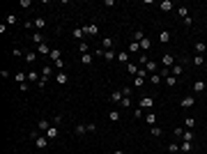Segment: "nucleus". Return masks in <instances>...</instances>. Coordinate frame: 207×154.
Returning a JSON list of instances; mask_svg holds the SVG:
<instances>
[{
    "mask_svg": "<svg viewBox=\"0 0 207 154\" xmlns=\"http://www.w3.org/2000/svg\"><path fill=\"white\" fill-rule=\"evenodd\" d=\"M30 136L35 138V145H37L39 149H44V147L48 145V138H46V136H39V134H30Z\"/></svg>",
    "mask_w": 207,
    "mask_h": 154,
    "instance_id": "1",
    "label": "nucleus"
},
{
    "mask_svg": "<svg viewBox=\"0 0 207 154\" xmlns=\"http://www.w3.org/2000/svg\"><path fill=\"white\" fill-rule=\"evenodd\" d=\"M161 65H163L166 69H173V65H175V58H173L170 53H163V58H161Z\"/></svg>",
    "mask_w": 207,
    "mask_h": 154,
    "instance_id": "2",
    "label": "nucleus"
},
{
    "mask_svg": "<svg viewBox=\"0 0 207 154\" xmlns=\"http://www.w3.org/2000/svg\"><path fill=\"white\" fill-rule=\"evenodd\" d=\"M180 152H184V154H191V152H193V143H189V140H182V145H180Z\"/></svg>",
    "mask_w": 207,
    "mask_h": 154,
    "instance_id": "3",
    "label": "nucleus"
},
{
    "mask_svg": "<svg viewBox=\"0 0 207 154\" xmlns=\"http://www.w3.org/2000/svg\"><path fill=\"white\" fill-rule=\"evenodd\" d=\"M55 83H58V85H67V83H69L67 74H65V72H58V76H55Z\"/></svg>",
    "mask_w": 207,
    "mask_h": 154,
    "instance_id": "4",
    "label": "nucleus"
},
{
    "mask_svg": "<svg viewBox=\"0 0 207 154\" xmlns=\"http://www.w3.org/2000/svg\"><path fill=\"white\" fill-rule=\"evenodd\" d=\"M154 106V99L150 97H140V108H152Z\"/></svg>",
    "mask_w": 207,
    "mask_h": 154,
    "instance_id": "5",
    "label": "nucleus"
},
{
    "mask_svg": "<svg viewBox=\"0 0 207 154\" xmlns=\"http://www.w3.org/2000/svg\"><path fill=\"white\" fill-rule=\"evenodd\" d=\"M101 48L103 51H111V48H113V39H111V37H103L101 39Z\"/></svg>",
    "mask_w": 207,
    "mask_h": 154,
    "instance_id": "6",
    "label": "nucleus"
},
{
    "mask_svg": "<svg viewBox=\"0 0 207 154\" xmlns=\"http://www.w3.org/2000/svg\"><path fill=\"white\" fill-rule=\"evenodd\" d=\"M92 60H94V53H83V55H81L83 65H92Z\"/></svg>",
    "mask_w": 207,
    "mask_h": 154,
    "instance_id": "7",
    "label": "nucleus"
},
{
    "mask_svg": "<svg viewBox=\"0 0 207 154\" xmlns=\"http://www.w3.org/2000/svg\"><path fill=\"white\" fill-rule=\"evenodd\" d=\"M207 51V44H202V41H196V55H205Z\"/></svg>",
    "mask_w": 207,
    "mask_h": 154,
    "instance_id": "8",
    "label": "nucleus"
},
{
    "mask_svg": "<svg viewBox=\"0 0 207 154\" xmlns=\"http://www.w3.org/2000/svg\"><path fill=\"white\" fill-rule=\"evenodd\" d=\"M51 51H53V48H48L46 44H39V46H37V53H39V55H46V53L51 55Z\"/></svg>",
    "mask_w": 207,
    "mask_h": 154,
    "instance_id": "9",
    "label": "nucleus"
},
{
    "mask_svg": "<svg viewBox=\"0 0 207 154\" xmlns=\"http://www.w3.org/2000/svg\"><path fill=\"white\" fill-rule=\"evenodd\" d=\"M51 127H53V124L46 122V120H39V124H37V129H39V131H48Z\"/></svg>",
    "mask_w": 207,
    "mask_h": 154,
    "instance_id": "10",
    "label": "nucleus"
},
{
    "mask_svg": "<svg viewBox=\"0 0 207 154\" xmlns=\"http://www.w3.org/2000/svg\"><path fill=\"white\" fill-rule=\"evenodd\" d=\"M72 35H74V37H76V39H78V41H81V39H83V37H85V28H74V32H72Z\"/></svg>",
    "mask_w": 207,
    "mask_h": 154,
    "instance_id": "11",
    "label": "nucleus"
},
{
    "mask_svg": "<svg viewBox=\"0 0 207 154\" xmlns=\"http://www.w3.org/2000/svg\"><path fill=\"white\" fill-rule=\"evenodd\" d=\"M193 103H196V99H193V97H184V99H182V108H191Z\"/></svg>",
    "mask_w": 207,
    "mask_h": 154,
    "instance_id": "12",
    "label": "nucleus"
},
{
    "mask_svg": "<svg viewBox=\"0 0 207 154\" xmlns=\"http://www.w3.org/2000/svg\"><path fill=\"white\" fill-rule=\"evenodd\" d=\"M159 41H161V44H168V41H170V32H168V30H163V32L159 35Z\"/></svg>",
    "mask_w": 207,
    "mask_h": 154,
    "instance_id": "13",
    "label": "nucleus"
},
{
    "mask_svg": "<svg viewBox=\"0 0 207 154\" xmlns=\"http://www.w3.org/2000/svg\"><path fill=\"white\" fill-rule=\"evenodd\" d=\"M122 99H124V97H122V92H118V90H115V92L111 94V101H113V103H120Z\"/></svg>",
    "mask_w": 207,
    "mask_h": 154,
    "instance_id": "14",
    "label": "nucleus"
},
{
    "mask_svg": "<svg viewBox=\"0 0 207 154\" xmlns=\"http://www.w3.org/2000/svg\"><path fill=\"white\" fill-rule=\"evenodd\" d=\"M145 72H152V74H154V72H156V62L147 60V62H145Z\"/></svg>",
    "mask_w": 207,
    "mask_h": 154,
    "instance_id": "15",
    "label": "nucleus"
},
{
    "mask_svg": "<svg viewBox=\"0 0 207 154\" xmlns=\"http://www.w3.org/2000/svg\"><path fill=\"white\" fill-rule=\"evenodd\" d=\"M205 90V81H196L193 83V92H202Z\"/></svg>",
    "mask_w": 207,
    "mask_h": 154,
    "instance_id": "16",
    "label": "nucleus"
},
{
    "mask_svg": "<svg viewBox=\"0 0 207 154\" xmlns=\"http://www.w3.org/2000/svg\"><path fill=\"white\" fill-rule=\"evenodd\" d=\"M127 69H129V74H131V76H138V72H140V69L136 67L134 62H129V65H127Z\"/></svg>",
    "mask_w": 207,
    "mask_h": 154,
    "instance_id": "17",
    "label": "nucleus"
},
{
    "mask_svg": "<svg viewBox=\"0 0 207 154\" xmlns=\"http://www.w3.org/2000/svg\"><path fill=\"white\" fill-rule=\"evenodd\" d=\"M163 81H166V85H168V87H173V85H175V83H177V78L173 76V74H168V76H166Z\"/></svg>",
    "mask_w": 207,
    "mask_h": 154,
    "instance_id": "18",
    "label": "nucleus"
},
{
    "mask_svg": "<svg viewBox=\"0 0 207 154\" xmlns=\"http://www.w3.org/2000/svg\"><path fill=\"white\" fill-rule=\"evenodd\" d=\"M145 122L150 124V127H154V122H156V115H154V113H147V115H145Z\"/></svg>",
    "mask_w": 207,
    "mask_h": 154,
    "instance_id": "19",
    "label": "nucleus"
},
{
    "mask_svg": "<svg viewBox=\"0 0 207 154\" xmlns=\"http://www.w3.org/2000/svg\"><path fill=\"white\" fill-rule=\"evenodd\" d=\"M182 72H184V67H182V65H177V62H175V65H173V76L177 78V76H180Z\"/></svg>",
    "mask_w": 207,
    "mask_h": 154,
    "instance_id": "20",
    "label": "nucleus"
},
{
    "mask_svg": "<svg viewBox=\"0 0 207 154\" xmlns=\"http://www.w3.org/2000/svg\"><path fill=\"white\" fill-rule=\"evenodd\" d=\"M140 48H143V51H150V48H152V41L147 39V37H145V39L140 41Z\"/></svg>",
    "mask_w": 207,
    "mask_h": 154,
    "instance_id": "21",
    "label": "nucleus"
},
{
    "mask_svg": "<svg viewBox=\"0 0 207 154\" xmlns=\"http://www.w3.org/2000/svg\"><path fill=\"white\" fill-rule=\"evenodd\" d=\"M143 39H145V32H143V30H136V32H134V41H138V44H140Z\"/></svg>",
    "mask_w": 207,
    "mask_h": 154,
    "instance_id": "22",
    "label": "nucleus"
},
{
    "mask_svg": "<svg viewBox=\"0 0 207 154\" xmlns=\"http://www.w3.org/2000/svg\"><path fill=\"white\" fill-rule=\"evenodd\" d=\"M78 51H81V53H90V46H88V41H78Z\"/></svg>",
    "mask_w": 207,
    "mask_h": 154,
    "instance_id": "23",
    "label": "nucleus"
},
{
    "mask_svg": "<svg viewBox=\"0 0 207 154\" xmlns=\"http://www.w3.org/2000/svg\"><path fill=\"white\" fill-rule=\"evenodd\" d=\"M74 131H76V136H83L85 131H88V127H85V124H76V129H74Z\"/></svg>",
    "mask_w": 207,
    "mask_h": 154,
    "instance_id": "24",
    "label": "nucleus"
},
{
    "mask_svg": "<svg viewBox=\"0 0 207 154\" xmlns=\"http://www.w3.org/2000/svg\"><path fill=\"white\" fill-rule=\"evenodd\" d=\"M182 140H189V143L193 140V131H191V129H184V136H182Z\"/></svg>",
    "mask_w": 207,
    "mask_h": 154,
    "instance_id": "25",
    "label": "nucleus"
},
{
    "mask_svg": "<svg viewBox=\"0 0 207 154\" xmlns=\"http://www.w3.org/2000/svg\"><path fill=\"white\" fill-rule=\"evenodd\" d=\"M32 41H35L37 46H39V44H44V37H41V32H35V35H32Z\"/></svg>",
    "mask_w": 207,
    "mask_h": 154,
    "instance_id": "26",
    "label": "nucleus"
},
{
    "mask_svg": "<svg viewBox=\"0 0 207 154\" xmlns=\"http://www.w3.org/2000/svg\"><path fill=\"white\" fill-rule=\"evenodd\" d=\"M55 136H58V127L53 124V127H51V129L46 131V138H55Z\"/></svg>",
    "mask_w": 207,
    "mask_h": 154,
    "instance_id": "27",
    "label": "nucleus"
},
{
    "mask_svg": "<svg viewBox=\"0 0 207 154\" xmlns=\"http://www.w3.org/2000/svg\"><path fill=\"white\" fill-rule=\"evenodd\" d=\"M97 32H99L97 26H85V35H97Z\"/></svg>",
    "mask_w": 207,
    "mask_h": 154,
    "instance_id": "28",
    "label": "nucleus"
},
{
    "mask_svg": "<svg viewBox=\"0 0 207 154\" xmlns=\"http://www.w3.org/2000/svg\"><path fill=\"white\" fill-rule=\"evenodd\" d=\"M140 51V44H138V41H131V44H129V53H138Z\"/></svg>",
    "mask_w": 207,
    "mask_h": 154,
    "instance_id": "29",
    "label": "nucleus"
},
{
    "mask_svg": "<svg viewBox=\"0 0 207 154\" xmlns=\"http://www.w3.org/2000/svg\"><path fill=\"white\" fill-rule=\"evenodd\" d=\"M193 124H196L193 117H184V129H193Z\"/></svg>",
    "mask_w": 207,
    "mask_h": 154,
    "instance_id": "30",
    "label": "nucleus"
},
{
    "mask_svg": "<svg viewBox=\"0 0 207 154\" xmlns=\"http://www.w3.org/2000/svg\"><path fill=\"white\" fill-rule=\"evenodd\" d=\"M170 7H173L170 0H163V2H161V12H170Z\"/></svg>",
    "mask_w": 207,
    "mask_h": 154,
    "instance_id": "31",
    "label": "nucleus"
},
{
    "mask_svg": "<svg viewBox=\"0 0 207 154\" xmlns=\"http://www.w3.org/2000/svg\"><path fill=\"white\" fill-rule=\"evenodd\" d=\"M177 14H180L182 19H189V9H186V7H177Z\"/></svg>",
    "mask_w": 207,
    "mask_h": 154,
    "instance_id": "32",
    "label": "nucleus"
},
{
    "mask_svg": "<svg viewBox=\"0 0 207 154\" xmlns=\"http://www.w3.org/2000/svg\"><path fill=\"white\" fill-rule=\"evenodd\" d=\"M118 60H120V62H127V60H129V53H127V51L118 53ZM127 65H129V62H127Z\"/></svg>",
    "mask_w": 207,
    "mask_h": 154,
    "instance_id": "33",
    "label": "nucleus"
},
{
    "mask_svg": "<svg viewBox=\"0 0 207 154\" xmlns=\"http://www.w3.org/2000/svg\"><path fill=\"white\" fill-rule=\"evenodd\" d=\"M161 81H163V76H161V74H152V85H159Z\"/></svg>",
    "mask_w": 207,
    "mask_h": 154,
    "instance_id": "34",
    "label": "nucleus"
},
{
    "mask_svg": "<svg viewBox=\"0 0 207 154\" xmlns=\"http://www.w3.org/2000/svg\"><path fill=\"white\" fill-rule=\"evenodd\" d=\"M108 120H111V122H118V120H120V113H118V110H111V113H108Z\"/></svg>",
    "mask_w": 207,
    "mask_h": 154,
    "instance_id": "35",
    "label": "nucleus"
},
{
    "mask_svg": "<svg viewBox=\"0 0 207 154\" xmlns=\"http://www.w3.org/2000/svg\"><path fill=\"white\" fill-rule=\"evenodd\" d=\"M46 81H48V78H46V76H41V78H39V81H37V83H35V85H37V87H41V90H44V87H46Z\"/></svg>",
    "mask_w": 207,
    "mask_h": 154,
    "instance_id": "36",
    "label": "nucleus"
},
{
    "mask_svg": "<svg viewBox=\"0 0 207 154\" xmlns=\"http://www.w3.org/2000/svg\"><path fill=\"white\" fill-rule=\"evenodd\" d=\"M51 74H53V69H51V65H46V67H44V69H41V76H51Z\"/></svg>",
    "mask_w": 207,
    "mask_h": 154,
    "instance_id": "37",
    "label": "nucleus"
},
{
    "mask_svg": "<svg viewBox=\"0 0 207 154\" xmlns=\"http://www.w3.org/2000/svg\"><path fill=\"white\" fill-rule=\"evenodd\" d=\"M44 26H46V21L41 19V16H39V19H35V28H39V30H41Z\"/></svg>",
    "mask_w": 207,
    "mask_h": 154,
    "instance_id": "38",
    "label": "nucleus"
},
{
    "mask_svg": "<svg viewBox=\"0 0 207 154\" xmlns=\"http://www.w3.org/2000/svg\"><path fill=\"white\" fill-rule=\"evenodd\" d=\"M202 62H205V55H196L193 58V65H196V67H200Z\"/></svg>",
    "mask_w": 207,
    "mask_h": 154,
    "instance_id": "39",
    "label": "nucleus"
},
{
    "mask_svg": "<svg viewBox=\"0 0 207 154\" xmlns=\"http://www.w3.org/2000/svg\"><path fill=\"white\" fill-rule=\"evenodd\" d=\"M39 78H41V76H39L37 72H30V74H28V81H35V83H37Z\"/></svg>",
    "mask_w": 207,
    "mask_h": 154,
    "instance_id": "40",
    "label": "nucleus"
},
{
    "mask_svg": "<svg viewBox=\"0 0 207 154\" xmlns=\"http://www.w3.org/2000/svg\"><path fill=\"white\" fill-rule=\"evenodd\" d=\"M51 60H53V62L60 60V51H58V48H53V51H51Z\"/></svg>",
    "mask_w": 207,
    "mask_h": 154,
    "instance_id": "41",
    "label": "nucleus"
},
{
    "mask_svg": "<svg viewBox=\"0 0 207 154\" xmlns=\"http://www.w3.org/2000/svg\"><path fill=\"white\" fill-rule=\"evenodd\" d=\"M35 60H37V53H26V62H30V65H32Z\"/></svg>",
    "mask_w": 207,
    "mask_h": 154,
    "instance_id": "42",
    "label": "nucleus"
},
{
    "mask_svg": "<svg viewBox=\"0 0 207 154\" xmlns=\"http://www.w3.org/2000/svg\"><path fill=\"white\" fill-rule=\"evenodd\" d=\"M120 92H122V97H127V99H129V97H131V87H122Z\"/></svg>",
    "mask_w": 207,
    "mask_h": 154,
    "instance_id": "43",
    "label": "nucleus"
},
{
    "mask_svg": "<svg viewBox=\"0 0 207 154\" xmlns=\"http://www.w3.org/2000/svg\"><path fill=\"white\" fill-rule=\"evenodd\" d=\"M161 134H163V131H161V129L159 127H152V136H154V138H159V136Z\"/></svg>",
    "mask_w": 207,
    "mask_h": 154,
    "instance_id": "44",
    "label": "nucleus"
},
{
    "mask_svg": "<svg viewBox=\"0 0 207 154\" xmlns=\"http://www.w3.org/2000/svg\"><path fill=\"white\" fill-rule=\"evenodd\" d=\"M173 134H175V136H177V138H182V136H184V129H182V127H177V129H175V131H173Z\"/></svg>",
    "mask_w": 207,
    "mask_h": 154,
    "instance_id": "45",
    "label": "nucleus"
},
{
    "mask_svg": "<svg viewBox=\"0 0 207 154\" xmlns=\"http://www.w3.org/2000/svg\"><path fill=\"white\" fill-rule=\"evenodd\" d=\"M103 58H106V60H113L115 53H113V51H103Z\"/></svg>",
    "mask_w": 207,
    "mask_h": 154,
    "instance_id": "46",
    "label": "nucleus"
},
{
    "mask_svg": "<svg viewBox=\"0 0 207 154\" xmlns=\"http://www.w3.org/2000/svg\"><path fill=\"white\" fill-rule=\"evenodd\" d=\"M168 149H170V152H175V154H177V152H180V145H175V143H170V145H168Z\"/></svg>",
    "mask_w": 207,
    "mask_h": 154,
    "instance_id": "47",
    "label": "nucleus"
},
{
    "mask_svg": "<svg viewBox=\"0 0 207 154\" xmlns=\"http://www.w3.org/2000/svg\"><path fill=\"white\" fill-rule=\"evenodd\" d=\"M120 103H122L124 108H129V106H131V99H127V97H124V99H122V101H120Z\"/></svg>",
    "mask_w": 207,
    "mask_h": 154,
    "instance_id": "48",
    "label": "nucleus"
},
{
    "mask_svg": "<svg viewBox=\"0 0 207 154\" xmlns=\"http://www.w3.org/2000/svg\"><path fill=\"white\" fill-rule=\"evenodd\" d=\"M85 127H88V131H97V124H94V122H90V124H85Z\"/></svg>",
    "mask_w": 207,
    "mask_h": 154,
    "instance_id": "49",
    "label": "nucleus"
},
{
    "mask_svg": "<svg viewBox=\"0 0 207 154\" xmlns=\"http://www.w3.org/2000/svg\"><path fill=\"white\" fill-rule=\"evenodd\" d=\"M115 154H124V152H122V149H115Z\"/></svg>",
    "mask_w": 207,
    "mask_h": 154,
    "instance_id": "50",
    "label": "nucleus"
},
{
    "mask_svg": "<svg viewBox=\"0 0 207 154\" xmlns=\"http://www.w3.org/2000/svg\"><path fill=\"white\" fill-rule=\"evenodd\" d=\"M191 154H196V152H191Z\"/></svg>",
    "mask_w": 207,
    "mask_h": 154,
    "instance_id": "51",
    "label": "nucleus"
}]
</instances>
